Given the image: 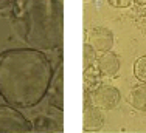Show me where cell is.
Instances as JSON below:
<instances>
[{"label": "cell", "mask_w": 146, "mask_h": 133, "mask_svg": "<svg viewBox=\"0 0 146 133\" xmlns=\"http://www.w3.org/2000/svg\"><path fill=\"white\" fill-rule=\"evenodd\" d=\"M86 2H90V0H86Z\"/></svg>", "instance_id": "obj_16"}, {"label": "cell", "mask_w": 146, "mask_h": 133, "mask_svg": "<svg viewBox=\"0 0 146 133\" xmlns=\"http://www.w3.org/2000/svg\"><path fill=\"white\" fill-rule=\"evenodd\" d=\"M90 97H92V102L95 107H98L103 111H110L113 110L121 101V94L120 90L113 85H98L90 92Z\"/></svg>", "instance_id": "obj_4"}, {"label": "cell", "mask_w": 146, "mask_h": 133, "mask_svg": "<svg viewBox=\"0 0 146 133\" xmlns=\"http://www.w3.org/2000/svg\"><path fill=\"white\" fill-rule=\"evenodd\" d=\"M127 101L135 110L146 111V82H141L140 85H135L131 90Z\"/></svg>", "instance_id": "obj_9"}, {"label": "cell", "mask_w": 146, "mask_h": 133, "mask_svg": "<svg viewBox=\"0 0 146 133\" xmlns=\"http://www.w3.org/2000/svg\"><path fill=\"white\" fill-rule=\"evenodd\" d=\"M31 122L13 105H0V133H30Z\"/></svg>", "instance_id": "obj_3"}, {"label": "cell", "mask_w": 146, "mask_h": 133, "mask_svg": "<svg viewBox=\"0 0 146 133\" xmlns=\"http://www.w3.org/2000/svg\"><path fill=\"white\" fill-rule=\"evenodd\" d=\"M107 3L113 8H129L132 5V0H107Z\"/></svg>", "instance_id": "obj_13"}, {"label": "cell", "mask_w": 146, "mask_h": 133, "mask_svg": "<svg viewBox=\"0 0 146 133\" xmlns=\"http://www.w3.org/2000/svg\"><path fill=\"white\" fill-rule=\"evenodd\" d=\"M103 125H104V118H103L101 110L93 105L90 92L86 90L84 92V125H82V130L98 132L103 128Z\"/></svg>", "instance_id": "obj_5"}, {"label": "cell", "mask_w": 146, "mask_h": 133, "mask_svg": "<svg viewBox=\"0 0 146 133\" xmlns=\"http://www.w3.org/2000/svg\"><path fill=\"white\" fill-rule=\"evenodd\" d=\"M47 96L50 104L56 110H62V66H59L58 71L54 73Z\"/></svg>", "instance_id": "obj_8"}, {"label": "cell", "mask_w": 146, "mask_h": 133, "mask_svg": "<svg viewBox=\"0 0 146 133\" xmlns=\"http://www.w3.org/2000/svg\"><path fill=\"white\" fill-rule=\"evenodd\" d=\"M34 127H33V132L37 130V132H61L62 130V125H61V121L59 119H54L51 116H39L37 119H34Z\"/></svg>", "instance_id": "obj_10"}, {"label": "cell", "mask_w": 146, "mask_h": 133, "mask_svg": "<svg viewBox=\"0 0 146 133\" xmlns=\"http://www.w3.org/2000/svg\"><path fill=\"white\" fill-rule=\"evenodd\" d=\"M134 76L140 82H146V54L140 56L134 62Z\"/></svg>", "instance_id": "obj_12"}, {"label": "cell", "mask_w": 146, "mask_h": 133, "mask_svg": "<svg viewBox=\"0 0 146 133\" xmlns=\"http://www.w3.org/2000/svg\"><path fill=\"white\" fill-rule=\"evenodd\" d=\"M96 65H98L100 74L112 78L120 70V57L113 51H106V53H101V56L96 59Z\"/></svg>", "instance_id": "obj_7"}, {"label": "cell", "mask_w": 146, "mask_h": 133, "mask_svg": "<svg viewBox=\"0 0 146 133\" xmlns=\"http://www.w3.org/2000/svg\"><path fill=\"white\" fill-rule=\"evenodd\" d=\"M95 62H96V51L93 50V47L89 42H84V47H82V70H84V73L89 71Z\"/></svg>", "instance_id": "obj_11"}, {"label": "cell", "mask_w": 146, "mask_h": 133, "mask_svg": "<svg viewBox=\"0 0 146 133\" xmlns=\"http://www.w3.org/2000/svg\"><path fill=\"white\" fill-rule=\"evenodd\" d=\"M14 2H16V0H0V9L8 8V6H11Z\"/></svg>", "instance_id": "obj_14"}, {"label": "cell", "mask_w": 146, "mask_h": 133, "mask_svg": "<svg viewBox=\"0 0 146 133\" xmlns=\"http://www.w3.org/2000/svg\"><path fill=\"white\" fill-rule=\"evenodd\" d=\"M48 56L36 48H11L0 53V96L23 110L45 99L53 80Z\"/></svg>", "instance_id": "obj_1"}, {"label": "cell", "mask_w": 146, "mask_h": 133, "mask_svg": "<svg viewBox=\"0 0 146 133\" xmlns=\"http://www.w3.org/2000/svg\"><path fill=\"white\" fill-rule=\"evenodd\" d=\"M113 33L109 28L104 26H95L89 31V43L93 47L96 53H106L113 48Z\"/></svg>", "instance_id": "obj_6"}, {"label": "cell", "mask_w": 146, "mask_h": 133, "mask_svg": "<svg viewBox=\"0 0 146 133\" xmlns=\"http://www.w3.org/2000/svg\"><path fill=\"white\" fill-rule=\"evenodd\" d=\"M132 3H135V5H140V6H143V5H146V0H132Z\"/></svg>", "instance_id": "obj_15"}, {"label": "cell", "mask_w": 146, "mask_h": 133, "mask_svg": "<svg viewBox=\"0 0 146 133\" xmlns=\"http://www.w3.org/2000/svg\"><path fill=\"white\" fill-rule=\"evenodd\" d=\"M13 20L30 48L56 51L62 47L64 0H16Z\"/></svg>", "instance_id": "obj_2"}]
</instances>
